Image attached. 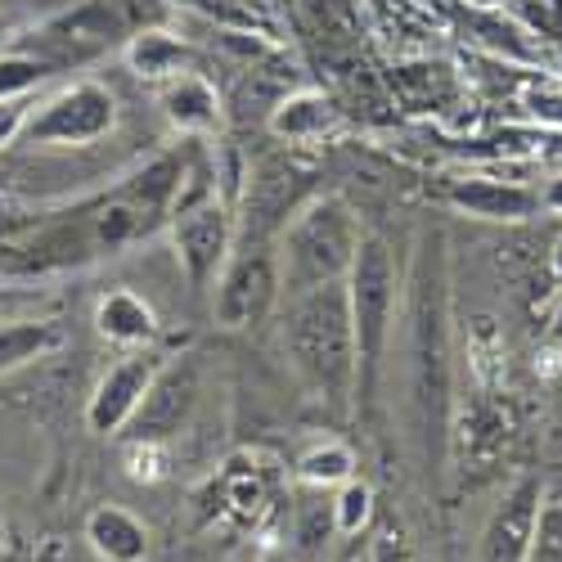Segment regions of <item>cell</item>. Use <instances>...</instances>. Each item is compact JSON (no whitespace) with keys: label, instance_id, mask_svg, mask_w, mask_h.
I'll use <instances>...</instances> for the list:
<instances>
[{"label":"cell","instance_id":"1","mask_svg":"<svg viewBox=\"0 0 562 562\" xmlns=\"http://www.w3.org/2000/svg\"><path fill=\"white\" fill-rule=\"evenodd\" d=\"M279 347L315 396L329 405H347V396L356 392V334L347 284L293 293L284 319H279Z\"/></svg>","mask_w":562,"mask_h":562},{"label":"cell","instance_id":"2","mask_svg":"<svg viewBox=\"0 0 562 562\" xmlns=\"http://www.w3.org/2000/svg\"><path fill=\"white\" fill-rule=\"evenodd\" d=\"M360 239H364L360 221L342 199L324 194L302 203L293 221L279 229V279H284V293L293 297L306 289L342 284Z\"/></svg>","mask_w":562,"mask_h":562},{"label":"cell","instance_id":"3","mask_svg":"<svg viewBox=\"0 0 562 562\" xmlns=\"http://www.w3.org/2000/svg\"><path fill=\"white\" fill-rule=\"evenodd\" d=\"M342 284H347L351 334H356V387L360 396H373V383L383 373L392 329H396V266L387 244L364 234Z\"/></svg>","mask_w":562,"mask_h":562},{"label":"cell","instance_id":"4","mask_svg":"<svg viewBox=\"0 0 562 562\" xmlns=\"http://www.w3.org/2000/svg\"><path fill=\"white\" fill-rule=\"evenodd\" d=\"M409 379H414V409L418 424H424V441H428V459L446 437V297L441 284L424 279L418 284V306H414V338H409Z\"/></svg>","mask_w":562,"mask_h":562},{"label":"cell","instance_id":"5","mask_svg":"<svg viewBox=\"0 0 562 562\" xmlns=\"http://www.w3.org/2000/svg\"><path fill=\"white\" fill-rule=\"evenodd\" d=\"M171 248L194 289H212L234 257V216L221 194H184L171 203Z\"/></svg>","mask_w":562,"mask_h":562},{"label":"cell","instance_id":"6","mask_svg":"<svg viewBox=\"0 0 562 562\" xmlns=\"http://www.w3.org/2000/svg\"><path fill=\"white\" fill-rule=\"evenodd\" d=\"M279 297H284V279H279V257L266 248H244L229 257L225 270L216 274V324L221 329H252L261 324Z\"/></svg>","mask_w":562,"mask_h":562},{"label":"cell","instance_id":"7","mask_svg":"<svg viewBox=\"0 0 562 562\" xmlns=\"http://www.w3.org/2000/svg\"><path fill=\"white\" fill-rule=\"evenodd\" d=\"M113 122H117L113 90H104L100 81H77L50 104H41V113L27 122V139L32 145L86 149V145H95V139H104L113 131Z\"/></svg>","mask_w":562,"mask_h":562},{"label":"cell","instance_id":"8","mask_svg":"<svg viewBox=\"0 0 562 562\" xmlns=\"http://www.w3.org/2000/svg\"><path fill=\"white\" fill-rule=\"evenodd\" d=\"M203 396V369L199 356H171L162 360V369L154 373V383L139 401V409L131 414V441H171L180 437V428L194 418Z\"/></svg>","mask_w":562,"mask_h":562},{"label":"cell","instance_id":"9","mask_svg":"<svg viewBox=\"0 0 562 562\" xmlns=\"http://www.w3.org/2000/svg\"><path fill=\"white\" fill-rule=\"evenodd\" d=\"M306 184H311V171L297 158H266L257 171H248L239 207H244V234L257 239L252 248H261L266 234H279L293 221Z\"/></svg>","mask_w":562,"mask_h":562},{"label":"cell","instance_id":"10","mask_svg":"<svg viewBox=\"0 0 562 562\" xmlns=\"http://www.w3.org/2000/svg\"><path fill=\"white\" fill-rule=\"evenodd\" d=\"M158 369H162V356L149 351V347H135L126 360H117L100 379L95 396H90L86 424L95 432H122L131 424V414L139 409V401H145V392H149Z\"/></svg>","mask_w":562,"mask_h":562},{"label":"cell","instance_id":"11","mask_svg":"<svg viewBox=\"0 0 562 562\" xmlns=\"http://www.w3.org/2000/svg\"><path fill=\"white\" fill-rule=\"evenodd\" d=\"M540 477H518L499 504L491 508V518L482 527V549L477 562H527L531 553V531H536V508H540Z\"/></svg>","mask_w":562,"mask_h":562},{"label":"cell","instance_id":"12","mask_svg":"<svg viewBox=\"0 0 562 562\" xmlns=\"http://www.w3.org/2000/svg\"><path fill=\"white\" fill-rule=\"evenodd\" d=\"M450 207L477 221L518 225L540 216V190L518 180H495V176H463V180H450Z\"/></svg>","mask_w":562,"mask_h":562},{"label":"cell","instance_id":"13","mask_svg":"<svg viewBox=\"0 0 562 562\" xmlns=\"http://www.w3.org/2000/svg\"><path fill=\"white\" fill-rule=\"evenodd\" d=\"M266 126L274 139H289V145H315L342 126V109L324 90H293V95L274 100Z\"/></svg>","mask_w":562,"mask_h":562},{"label":"cell","instance_id":"14","mask_svg":"<svg viewBox=\"0 0 562 562\" xmlns=\"http://www.w3.org/2000/svg\"><path fill=\"white\" fill-rule=\"evenodd\" d=\"M86 544L100 562H145L149 553V531L135 513L117 504H100L86 518Z\"/></svg>","mask_w":562,"mask_h":562},{"label":"cell","instance_id":"15","mask_svg":"<svg viewBox=\"0 0 562 562\" xmlns=\"http://www.w3.org/2000/svg\"><path fill=\"white\" fill-rule=\"evenodd\" d=\"M162 113L184 135H207L221 126V95L207 77L180 72V77L162 81Z\"/></svg>","mask_w":562,"mask_h":562},{"label":"cell","instance_id":"16","mask_svg":"<svg viewBox=\"0 0 562 562\" xmlns=\"http://www.w3.org/2000/svg\"><path fill=\"white\" fill-rule=\"evenodd\" d=\"M95 329H100V338H109L113 347H149L154 338H158V315H154V306L139 297V293H131V289H113L109 297H100V306H95Z\"/></svg>","mask_w":562,"mask_h":562},{"label":"cell","instance_id":"17","mask_svg":"<svg viewBox=\"0 0 562 562\" xmlns=\"http://www.w3.org/2000/svg\"><path fill=\"white\" fill-rule=\"evenodd\" d=\"M68 342L55 319H0V373L41 360Z\"/></svg>","mask_w":562,"mask_h":562},{"label":"cell","instance_id":"18","mask_svg":"<svg viewBox=\"0 0 562 562\" xmlns=\"http://www.w3.org/2000/svg\"><path fill=\"white\" fill-rule=\"evenodd\" d=\"M126 64L149 81H171L180 72H190V45L171 32H139L126 45Z\"/></svg>","mask_w":562,"mask_h":562},{"label":"cell","instance_id":"19","mask_svg":"<svg viewBox=\"0 0 562 562\" xmlns=\"http://www.w3.org/2000/svg\"><path fill=\"white\" fill-rule=\"evenodd\" d=\"M297 477L315 491L342 486L347 477H356V450L347 441H319L297 459Z\"/></svg>","mask_w":562,"mask_h":562},{"label":"cell","instance_id":"20","mask_svg":"<svg viewBox=\"0 0 562 562\" xmlns=\"http://www.w3.org/2000/svg\"><path fill=\"white\" fill-rule=\"evenodd\" d=\"M527 562H562V477H549L540 486V508H536V531H531Z\"/></svg>","mask_w":562,"mask_h":562},{"label":"cell","instance_id":"21","mask_svg":"<svg viewBox=\"0 0 562 562\" xmlns=\"http://www.w3.org/2000/svg\"><path fill=\"white\" fill-rule=\"evenodd\" d=\"M373 518V486L360 477H347L334 495V527L338 536H360Z\"/></svg>","mask_w":562,"mask_h":562},{"label":"cell","instance_id":"22","mask_svg":"<svg viewBox=\"0 0 562 562\" xmlns=\"http://www.w3.org/2000/svg\"><path fill=\"white\" fill-rule=\"evenodd\" d=\"M167 468H171L167 441H131L126 446V473H131V482H162Z\"/></svg>","mask_w":562,"mask_h":562},{"label":"cell","instance_id":"23","mask_svg":"<svg viewBox=\"0 0 562 562\" xmlns=\"http://www.w3.org/2000/svg\"><path fill=\"white\" fill-rule=\"evenodd\" d=\"M50 72L41 59H19V55H10V59H0V100H10V95H32V86Z\"/></svg>","mask_w":562,"mask_h":562},{"label":"cell","instance_id":"24","mask_svg":"<svg viewBox=\"0 0 562 562\" xmlns=\"http://www.w3.org/2000/svg\"><path fill=\"white\" fill-rule=\"evenodd\" d=\"M329 536H338L334 527V504H306L302 508V522H297V544L306 553H319L324 544H329Z\"/></svg>","mask_w":562,"mask_h":562},{"label":"cell","instance_id":"25","mask_svg":"<svg viewBox=\"0 0 562 562\" xmlns=\"http://www.w3.org/2000/svg\"><path fill=\"white\" fill-rule=\"evenodd\" d=\"M364 562H418V558L409 553V540H405L396 527H383L379 536H373V544H369Z\"/></svg>","mask_w":562,"mask_h":562},{"label":"cell","instance_id":"26","mask_svg":"<svg viewBox=\"0 0 562 562\" xmlns=\"http://www.w3.org/2000/svg\"><path fill=\"white\" fill-rule=\"evenodd\" d=\"M27 109H32V100L27 95H10V100H0V149L5 145H14V135L19 131H27Z\"/></svg>","mask_w":562,"mask_h":562},{"label":"cell","instance_id":"27","mask_svg":"<svg viewBox=\"0 0 562 562\" xmlns=\"http://www.w3.org/2000/svg\"><path fill=\"white\" fill-rule=\"evenodd\" d=\"M527 109H531L540 122L562 126V90H558V86H531V90H527Z\"/></svg>","mask_w":562,"mask_h":562},{"label":"cell","instance_id":"28","mask_svg":"<svg viewBox=\"0 0 562 562\" xmlns=\"http://www.w3.org/2000/svg\"><path fill=\"white\" fill-rule=\"evenodd\" d=\"M0 562H36V553L19 540H0Z\"/></svg>","mask_w":562,"mask_h":562},{"label":"cell","instance_id":"29","mask_svg":"<svg viewBox=\"0 0 562 562\" xmlns=\"http://www.w3.org/2000/svg\"><path fill=\"white\" fill-rule=\"evenodd\" d=\"M540 207H549V212H562V176H558V180H549V190L540 194Z\"/></svg>","mask_w":562,"mask_h":562},{"label":"cell","instance_id":"30","mask_svg":"<svg viewBox=\"0 0 562 562\" xmlns=\"http://www.w3.org/2000/svg\"><path fill=\"white\" fill-rule=\"evenodd\" d=\"M549 274H553V284L562 289V239H558L553 252H549Z\"/></svg>","mask_w":562,"mask_h":562},{"label":"cell","instance_id":"31","mask_svg":"<svg viewBox=\"0 0 562 562\" xmlns=\"http://www.w3.org/2000/svg\"><path fill=\"white\" fill-rule=\"evenodd\" d=\"M549 342L562 351V302H558V311H553V324H549Z\"/></svg>","mask_w":562,"mask_h":562},{"label":"cell","instance_id":"32","mask_svg":"<svg viewBox=\"0 0 562 562\" xmlns=\"http://www.w3.org/2000/svg\"><path fill=\"white\" fill-rule=\"evenodd\" d=\"M257 562H297V558L284 549H266V553H257Z\"/></svg>","mask_w":562,"mask_h":562},{"label":"cell","instance_id":"33","mask_svg":"<svg viewBox=\"0 0 562 562\" xmlns=\"http://www.w3.org/2000/svg\"><path fill=\"white\" fill-rule=\"evenodd\" d=\"M36 562H41V558H36ZM50 562H77V558H72V553H64V549H55V553H50Z\"/></svg>","mask_w":562,"mask_h":562},{"label":"cell","instance_id":"34","mask_svg":"<svg viewBox=\"0 0 562 562\" xmlns=\"http://www.w3.org/2000/svg\"><path fill=\"white\" fill-rule=\"evenodd\" d=\"M225 562H257V553H234V558H225Z\"/></svg>","mask_w":562,"mask_h":562},{"label":"cell","instance_id":"35","mask_svg":"<svg viewBox=\"0 0 562 562\" xmlns=\"http://www.w3.org/2000/svg\"><path fill=\"white\" fill-rule=\"evenodd\" d=\"M558 405H562V387H558Z\"/></svg>","mask_w":562,"mask_h":562},{"label":"cell","instance_id":"36","mask_svg":"<svg viewBox=\"0 0 562 562\" xmlns=\"http://www.w3.org/2000/svg\"><path fill=\"white\" fill-rule=\"evenodd\" d=\"M351 562H364V558H351Z\"/></svg>","mask_w":562,"mask_h":562},{"label":"cell","instance_id":"37","mask_svg":"<svg viewBox=\"0 0 562 562\" xmlns=\"http://www.w3.org/2000/svg\"><path fill=\"white\" fill-rule=\"evenodd\" d=\"M0 536H5V527H0Z\"/></svg>","mask_w":562,"mask_h":562}]
</instances>
